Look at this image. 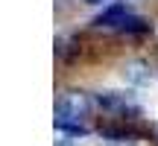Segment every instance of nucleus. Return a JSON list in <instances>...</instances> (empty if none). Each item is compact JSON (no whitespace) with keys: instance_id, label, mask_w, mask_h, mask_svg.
Here are the masks:
<instances>
[{"instance_id":"20e7f679","label":"nucleus","mask_w":158,"mask_h":146,"mask_svg":"<svg viewBox=\"0 0 158 146\" xmlns=\"http://www.w3.org/2000/svg\"><path fill=\"white\" fill-rule=\"evenodd\" d=\"M123 76L129 79L132 85H147V82H149V67H147L143 62H129V64L123 67Z\"/></svg>"},{"instance_id":"39448f33","label":"nucleus","mask_w":158,"mask_h":146,"mask_svg":"<svg viewBox=\"0 0 158 146\" xmlns=\"http://www.w3.org/2000/svg\"><path fill=\"white\" fill-rule=\"evenodd\" d=\"M79 53V41L70 38V35H62V38H56V56L62 59V62H70Z\"/></svg>"},{"instance_id":"f03ea898","label":"nucleus","mask_w":158,"mask_h":146,"mask_svg":"<svg viewBox=\"0 0 158 146\" xmlns=\"http://www.w3.org/2000/svg\"><path fill=\"white\" fill-rule=\"evenodd\" d=\"M97 105L106 114H111L114 120H135L141 117V108L132 102L129 94H117V91H106V94L97 96Z\"/></svg>"},{"instance_id":"423d86ee","label":"nucleus","mask_w":158,"mask_h":146,"mask_svg":"<svg viewBox=\"0 0 158 146\" xmlns=\"http://www.w3.org/2000/svg\"><path fill=\"white\" fill-rule=\"evenodd\" d=\"M120 29H123V32H149L152 23H147L143 18H132V15H129L123 23H120Z\"/></svg>"},{"instance_id":"0eeeda50","label":"nucleus","mask_w":158,"mask_h":146,"mask_svg":"<svg viewBox=\"0 0 158 146\" xmlns=\"http://www.w3.org/2000/svg\"><path fill=\"white\" fill-rule=\"evenodd\" d=\"M56 146H76V143H73V140H59Z\"/></svg>"},{"instance_id":"1a4fd4ad","label":"nucleus","mask_w":158,"mask_h":146,"mask_svg":"<svg viewBox=\"0 0 158 146\" xmlns=\"http://www.w3.org/2000/svg\"><path fill=\"white\" fill-rule=\"evenodd\" d=\"M155 137H158V129H155Z\"/></svg>"},{"instance_id":"7ed1b4c3","label":"nucleus","mask_w":158,"mask_h":146,"mask_svg":"<svg viewBox=\"0 0 158 146\" xmlns=\"http://www.w3.org/2000/svg\"><path fill=\"white\" fill-rule=\"evenodd\" d=\"M126 18H129V9H126V3H123V0H114L108 9H102L100 15L94 18V23H97V26H120Z\"/></svg>"},{"instance_id":"f257e3e1","label":"nucleus","mask_w":158,"mask_h":146,"mask_svg":"<svg viewBox=\"0 0 158 146\" xmlns=\"http://www.w3.org/2000/svg\"><path fill=\"white\" fill-rule=\"evenodd\" d=\"M91 108H94V99L85 91H64L56 102V120H53V126L62 135H70V137L85 135L88 132L85 120L91 117Z\"/></svg>"},{"instance_id":"6e6552de","label":"nucleus","mask_w":158,"mask_h":146,"mask_svg":"<svg viewBox=\"0 0 158 146\" xmlns=\"http://www.w3.org/2000/svg\"><path fill=\"white\" fill-rule=\"evenodd\" d=\"M85 3H102V0H85Z\"/></svg>"}]
</instances>
